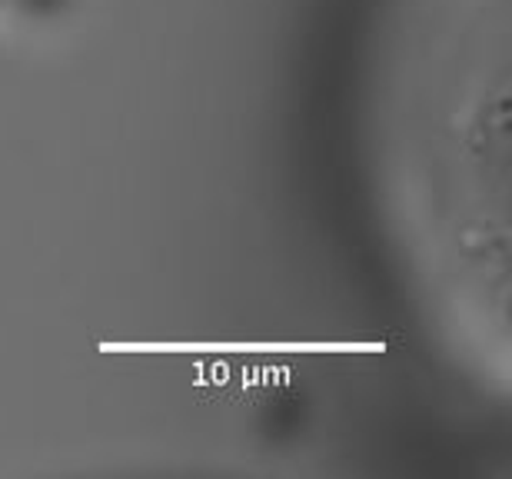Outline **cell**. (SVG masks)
Returning a JSON list of instances; mask_svg holds the SVG:
<instances>
[]
</instances>
